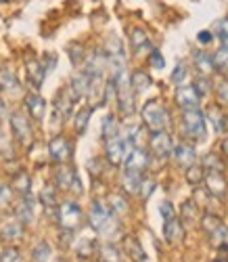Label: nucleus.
Here are the masks:
<instances>
[{
  "mask_svg": "<svg viewBox=\"0 0 228 262\" xmlns=\"http://www.w3.org/2000/svg\"><path fill=\"white\" fill-rule=\"evenodd\" d=\"M101 262H122V252L113 246V244H103L99 248Z\"/></svg>",
  "mask_w": 228,
  "mask_h": 262,
  "instance_id": "72a5a7b5",
  "label": "nucleus"
},
{
  "mask_svg": "<svg viewBox=\"0 0 228 262\" xmlns=\"http://www.w3.org/2000/svg\"><path fill=\"white\" fill-rule=\"evenodd\" d=\"M51 254H53V250H51V246H49L47 242H40V244H36V248H34V252H32L34 262H49Z\"/></svg>",
  "mask_w": 228,
  "mask_h": 262,
  "instance_id": "e433bc0d",
  "label": "nucleus"
},
{
  "mask_svg": "<svg viewBox=\"0 0 228 262\" xmlns=\"http://www.w3.org/2000/svg\"><path fill=\"white\" fill-rule=\"evenodd\" d=\"M197 40L201 42V45H210V42H214V32H208V30H203V32H199Z\"/></svg>",
  "mask_w": 228,
  "mask_h": 262,
  "instance_id": "13d9d810",
  "label": "nucleus"
},
{
  "mask_svg": "<svg viewBox=\"0 0 228 262\" xmlns=\"http://www.w3.org/2000/svg\"><path fill=\"white\" fill-rule=\"evenodd\" d=\"M172 158L180 168H189L197 162V151L191 143H178L176 147H172Z\"/></svg>",
  "mask_w": 228,
  "mask_h": 262,
  "instance_id": "4468645a",
  "label": "nucleus"
},
{
  "mask_svg": "<svg viewBox=\"0 0 228 262\" xmlns=\"http://www.w3.org/2000/svg\"><path fill=\"white\" fill-rule=\"evenodd\" d=\"M187 65L185 63H178L176 68H174V72H172V82H176V84H182L185 82V78H187Z\"/></svg>",
  "mask_w": 228,
  "mask_h": 262,
  "instance_id": "8fccbe9b",
  "label": "nucleus"
},
{
  "mask_svg": "<svg viewBox=\"0 0 228 262\" xmlns=\"http://www.w3.org/2000/svg\"><path fill=\"white\" fill-rule=\"evenodd\" d=\"M70 89H72V93L76 95V99L80 101L82 97L88 95V89H90V76H88L86 72H78V74L72 78V82H70Z\"/></svg>",
  "mask_w": 228,
  "mask_h": 262,
  "instance_id": "b1692460",
  "label": "nucleus"
},
{
  "mask_svg": "<svg viewBox=\"0 0 228 262\" xmlns=\"http://www.w3.org/2000/svg\"><path fill=\"white\" fill-rule=\"evenodd\" d=\"M99 164H101V160H90L88 162V170H90V174H93V177H101V174H103V170L99 168Z\"/></svg>",
  "mask_w": 228,
  "mask_h": 262,
  "instance_id": "4d7b16f0",
  "label": "nucleus"
},
{
  "mask_svg": "<svg viewBox=\"0 0 228 262\" xmlns=\"http://www.w3.org/2000/svg\"><path fill=\"white\" fill-rule=\"evenodd\" d=\"M212 262H228V244L218 246V256Z\"/></svg>",
  "mask_w": 228,
  "mask_h": 262,
  "instance_id": "6e6d98bb",
  "label": "nucleus"
},
{
  "mask_svg": "<svg viewBox=\"0 0 228 262\" xmlns=\"http://www.w3.org/2000/svg\"><path fill=\"white\" fill-rule=\"evenodd\" d=\"M124 252L134 260V262H145L147 260V254L143 250V246L139 244V239L136 237H124Z\"/></svg>",
  "mask_w": 228,
  "mask_h": 262,
  "instance_id": "393cba45",
  "label": "nucleus"
},
{
  "mask_svg": "<svg viewBox=\"0 0 228 262\" xmlns=\"http://www.w3.org/2000/svg\"><path fill=\"white\" fill-rule=\"evenodd\" d=\"M143 183V172H134V170H124L122 174V189L128 195H139Z\"/></svg>",
  "mask_w": 228,
  "mask_h": 262,
  "instance_id": "5701e85b",
  "label": "nucleus"
},
{
  "mask_svg": "<svg viewBox=\"0 0 228 262\" xmlns=\"http://www.w3.org/2000/svg\"><path fill=\"white\" fill-rule=\"evenodd\" d=\"M76 95L72 93V89L67 86V89H63V91H59L57 93V99H55V112L61 116V118H72V114H74V105H76Z\"/></svg>",
  "mask_w": 228,
  "mask_h": 262,
  "instance_id": "9b49d317",
  "label": "nucleus"
},
{
  "mask_svg": "<svg viewBox=\"0 0 228 262\" xmlns=\"http://www.w3.org/2000/svg\"><path fill=\"white\" fill-rule=\"evenodd\" d=\"M216 97H218V103L222 107H228V80H222L216 86Z\"/></svg>",
  "mask_w": 228,
  "mask_h": 262,
  "instance_id": "de8ad7c7",
  "label": "nucleus"
},
{
  "mask_svg": "<svg viewBox=\"0 0 228 262\" xmlns=\"http://www.w3.org/2000/svg\"><path fill=\"white\" fill-rule=\"evenodd\" d=\"M149 63H151L153 70H164V68H166V59H164V55L159 53L157 49H151V53H149Z\"/></svg>",
  "mask_w": 228,
  "mask_h": 262,
  "instance_id": "49530a36",
  "label": "nucleus"
},
{
  "mask_svg": "<svg viewBox=\"0 0 228 262\" xmlns=\"http://www.w3.org/2000/svg\"><path fill=\"white\" fill-rule=\"evenodd\" d=\"M105 143H107V145H105V158H107V162H109L111 166H122L124 160H126V156H128V151L132 149V147L128 145V141L118 135L116 139H109V141H105Z\"/></svg>",
  "mask_w": 228,
  "mask_h": 262,
  "instance_id": "0eeeda50",
  "label": "nucleus"
},
{
  "mask_svg": "<svg viewBox=\"0 0 228 262\" xmlns=\"http://www.w3.org/2000/svg\"><path fill=\"white\" fill-rule=\"evenodd\" d=\"M26 107H28V114L32 120L36 122H42L44 120V114H47V101H44L42 95L38 93H32L26 97Z\"/></svg>",
  "mask_w": 228,
  "mask_h": 262,
  "instance_id": "6ab92c4d",
  "label": "nucleus"
},
{
  "mask_svg": "<svg viewBox=\"0 0 228 262\" xmlns=\"http://www.w3.org/2000/svg\"><path fill=\"white\" fill-rule=\"evenodd\" d=\"M180 221H182V225H195L199 221V212H197V202L195 200H187L180 206Z\"/></svg>",
  "mask_w": 228,
  "mask_h": 262,
  "instance_id": "a878e982",
  "label": "nucleus"
},
{
  "mask_svg": "<svg viewBox=\"0 0 228 262\" xmlns=\"http://www.w3.org/2000/svg\"><path fill=\"white\" fill-rule=\"evenodd\" d=\"M199 95L195 91L193 84H180L176 89V103L178 107L182 109H193V107H199Z\"/></svg>",
  "mask_w": 228,
  "mask_h": 262,
  "instance_id": "2eb2a0df",
  "label": "nucleus"
},
{
  "mask_svg": "<svg viewBox=\"0 0 228 262\" xmlns=\"http://www.w3.org/2000/svg\"><path fill=\"white\" fill-rule=\"evenodd\" d=\"M88 225L93 227V231H97V233H101V235H107V233L118 231L116 216L111 214V210H109L107 204H103V202H95V204H93V208H90V214H88Z\"/></svg>",
  "mask_w": 228,
  "mask_h": 262,
  "instance_id": "f03ea898",
  "label": "nucleus"
},
{
  "mask_svg": "<svg viewBox=\"0 0 228 262\" xmlns=\"http://www.w3.org/2000/svg\"><path fill=\"white\" fill-rule=\"evenodd\" d=\"M141 135H143V128L141 126H128L126 128V141L130 147H141Z\"/></svg>",
  "mask_w": 228,
  "mask_h": 262,
  "instance_id": "a19ab883",
  "label": "nucleus"
},
{
  "mask_svg": "<svg viewBox=\"0 0 228 262\" xmlns=\"http://www.w3.org/2000/svg\"><path fill=\"white\" fill-rule=\"evenodd\" d=\"M95 248H97L95 239H93V237H84L82 242L78 244L76 252H78V256H80V258H88V256H93V254H95Z\"/></svg>",
  "mask_w": 228,
  "mask_h": 262,
  "instance_id": "4c0bfd02",
  "label": "nucleus"
},
{
  "mask_svg": "<svg viewBox=\"0 0 228 262\" xmlns=\"http://www.w3.org/2000/svg\"><path fill=\"white\" fill-rule=\"evenodd\" d=\"M40 202L47 208H55L57 206V191H55V187H44L42 193H40Z\"/></svg>",
  "mask_w": 228,
  "mask_h": 262,
  "instance_id": "79ce46f5",
  "label": "nucleus"
},
{
  "mask_svg": "<svg viewBox=\"0 0 228 262\" xmlns=\"http://www.w3.org/2000/svg\"><path fill=\"white\" fill-rule=\"evenodd\" d=\"M42 65H44V70H47V72H51L57 65V55L55 53H47V55H44V59H42Z\"/></svg>",
  "mask_w": 228,
  "mask_h": 262,
  "instance_id": "5fc2aeb1",
  "label": "nucleus"
},
{
  "mask_svg": "<svg viewBox=\"0 0 228 262\" xmlns=\"http://www.w3.org/2000/svg\"><path fill=\"white\" fill-rule=\"evenodd\" d=\"M153 191H155V181H153V179H145V177H143V183H141V191H139V195H141L143 200H149Z\"/></svg>",
  "mask_w": 228,
  "mask_h": 262,
  "instance_id": "09e8293b",
  "label": "nucleus"
},
{
  "mask_svg": "<svg viewBox=\"0 0 228 262\" xmlns=\"http://www.w3.org/2000/svg\"><path fill=\"white\" fill-rule=\"evenodd\" d=\"M49 158L55 162V164H65L72 160V143L67 141L65 137L57 135L49 141Z\"/></svg>",
  "mask_w": 228,
  "mask_h": 262,
  "instance_id": "6e6552de",
  "label": "nucleus"
},
{
  "mask_svg": "<svg viewBox=\"0 0 228 262\" xmlns=\"http://www.w3.org/2000/svg\"><path fill=\"white\" fill-rule=\"evenodd\" d=\"M210 237V244L212 246H222V244H228V227H218L212 235H208Z\"/></svg>",
  "mask_w": 228,
  "mask_h": 262,
  "instance_id": "37998d69",
  "label": "nucleus"
},
{
  "mask_svg": "<svg viewBox=\"0 0 228 262\" xmlns=\"http://www.w3.org/2000/svg\"><path fill=\"white\" fill-rule=\"evenodd\" d=\"M11 200V189L7 185H0V204H7Z\"/></svg>",
  "mask_w": 228,
  "mask_h": 262,
  "instance_id": "052dcab7",
  "label": "nucleus"
},
{
  "mask_svg": "<svg viewBox=\"0 0 228 262\" xmlns=\"http://www.w3.org/2000/svg\"><path fill=\"white\" fill-rule=\"evenodd\" d=\"M57 216H59V225H61L63 229L76 231V229L82 225V208H80V204H76V202H70V200L63 202V204L59 206Z\"/></svg>",
  "mask_w": 228,
  "mask_h": 262,
  "instance_id": "39448f33",
  "label": "nucleus"
},
{
  "mask_svg": "<svg viewBox=\"0 0 228 262\" xmlns=\"http://www.w3.org/2000/svg\"><path fill=\"white\" fill-rule=\"evenodd\" d=\"M193 61L197 65V70L201 72V76H208L216 70V65H214V59L210 57V53H203V51H195L193 55Z\"/></svg>",
  "mask_w": 228,
  "mask_h": 262,
  "instance_id": "bb28decb",
  "label": "nucleus"
},
{
  "mask_svg": "<svg viewBox=\"0 0 228 262\" xmlns=\"http://www.w3.org/2000/svg\"><path fill=\"white\" fill-rule=\"evenodd\" d=\"M67 55H70V59H72V63H74V65H80V63L86 59L84 47L80 45V42H72V45L67 47Z\"/></svg>",
  "mask_w": 228,
  "mask_h": 262,
  "instance_id": "58836bf2",
  "label": "nucleus"
},
{
  "mask_svg": "<svg viewBox=\"0 0 228 262\" xmlns=\"http://www.w3.org/2000/svg\"><path fill=\"white\" fill-rule=\"evenodd\" d=\"M111 80V78H109ZM113 84H116V103H118V109L122 116H132L134 109H136V101H134V89L130 84V78L126 72H122L120 76L113 78Z\"/></svg>",
  "mask_w": 228,
  "mask_h": 262,
  "instance_id": "f257e3e1",
  "label": "nucleus"
},
{
  "mask_svg": "<svg viewBox=\"0 0 228 262\" xmlns=\"http://www.w3.org/2000/svg\"><path fill=\"white\" fill-rule=\"evenodd\" d=\"M203 166L210 168V172H224V164L216 154H208L203 158Z\"/></svg>",
  "mask_w": 228,
  "mask_h": 262,
  "instance_id": "c03bdc74",
  "label": "nucleus"
},
{
  "mask_svg": "<svg viewBox=\"0 0 228 262\" xmlns=\"http://www.w3.org/2000/svg\"><path fill=\"white\" fill-rule=\"evenodd\" d=\"M222 156H224V158L228 160V137H226V139L222 141Z\"/></svg>",
  "mask_w": 228,
  "mask_h": 262,
  "instance_id": "680f3d73",
  "label": "nucleus"
},
{
  "mask_svg": "<svg viewBox=\"0 0 228 262\" xmlns=\"http://www.w3.org/2000/svg\"><path fill=\"white\" fill-rule=\"evenodd\" d=\"M199 223H201V229H203L205 233H208V235H212V233H214L218 227H222V225H224V223L220 221V216L210 214V212H208V214H203Z\"/></svg>",
  "mask_w": 228,
  "mask_h": 262,
  "instance_id": "f704fd0d",
  "label": "nucleus"
},
{
  "mask_svg": "<svg viewBox=\"0 0 228 262\" xmlns=\"http://www.w3.org/2000/svg\"><path fill=\"white\" fill-rule=\"evenodd\" d=\"M17 258H19V252L15 248H5L0 252V262H17Z\"/></svg>",
  "mask_w": 228,
  "mask_h": 262,
  "instance_id": "3c124183",
  "label": "nucleus"
},
{
  "mask_svg": "<svg viewBox=\"0 0 228 262\" xmlns=\"http://www.w3.org/2000/svg\"><path fill=\"white\" fill-rule=\"evenodd\" d=\"M182 126H185V135L189 139L201 141L205 137V118L199 112V107L185 109V114H182Z\"/></svg>",
  "mask_w": 228,
  "mask_h": 262,
  "instance_id": "20e7f679",
  "label": "nucleus"
},
{
  "mask_svg": "<svg viewBox=\"0 0 228 262\" xmlns=\"http://www.w3.org/2000/svg\"><path fill=\"white\" fill-rule=\"evenodd\" d=\"M95 107H82L80 112L76 114L74 118V128H76V135H84L86 128H88V122H90V116H93Z\"/></svg>",
  "mask_w": 228,
  "mask_h": 262,
  "instance_id": "c756f323",
  "label": "nucleus"
},
{
  "mask_svg": "<svg viewBox=\"0 0 228 262\" xmlns=\"http://www.w3.org/2000/svg\"><path fill=\"white\" fill-rule=\"evenodd\" d=\"M205 189H208L210 195H214V198L222 200L226 198V193H228V185H226V179H224V172H210V174H205Z\"/></svg>",
  "mask_w": 228,
  "mask_h": 262,
  "instance_id": "ddd939ff",
  "label": "nucleus"
},
{
  "mask_svg": "<svg viewBox=\"0 0 228 262\" xmlns=\"http://www.w3.org/2000/svg\"><path fill=\"white\" fill-rule=\"evenodd\" d=\"M164 237L168 244H178L182 242V237H185V225H182L180 218L172 216L164 223Z\"/></svg>",
  "mask_w": 228,
  "mask_h": 262,
  "instance_id": "aec40b11",
  "label": "nucleus"
},
{
  "mask_svg": "<svg viewBox=\"0 0 228 262\" xmlns=\"http://www.w3.org/2000/svg\"><path fill=\"white\" fill-rule=\"evenodd\" d=\"M159 214L164 216V221H168V218L176 216V214H174V206H172L170 202H164V204H159Z\"/></svg>",
  "mask_w": 228,
  "mask_h": 262,
  "instance_id": "864d4df0",
  "label": "nucleus"
},
{
  "mask_svg": "<svg viewBox=\"0 0 228 262\" xmlns=\"http://www.w3.org/2000/svg\"><path fill=\"white\" fill-rule=\"evenodd\" d=\"M11 130H13V137L24 147L32 145V124H30V120L24 112H13L11 114Z\"/></svg>",
  "mask_w": 228,
  "mask_h": 262,
  "instance_id": "423d86ee",
  "label": "nucleus"
},
{
  "mask_svg": "<svg viewBox=\"0 0 228 262\" xmlns=\"http://www.w3.org/2000/svg\"><path fill=\"white\" fill-rule=\"evenodd\" d=\"M26 74H28V82L32 84V89L38 91L49 72L44 70V65H42L40 59H34V57H32V59L26 61Z\"/></svg>",
  "mask_w": 228,
  "mask_h": 262,
  "instance_id": "dca6fc26",
  "label": "nucleus"
},
{
  "mask_svg": "<svg viewBox=\"0 0 228 262\" xmlns=\"http://www.w3.org/2000/svg\"><path fill=\"white\" fill-rule=\"evenodd\" d=\"M19 195H30L32 191V179L28 172H17L13 177V185H11Z\"/></svg>",
  "mask_w": 228,
  "mask_h": 262,
  "instance_id": "7c9ffc66",
  "label": "nucleus"
},
{
  "mask_svg": "<svg viewBox=\"0 0 228 262\" xmlns=\"http://www.w3.org/2000/svg\"><path fill=\"white\" fill-rule=\"evenodd\" d=\"M107 208L111 210L113 216H122V214L128 212V200L124 198V195H120V193H111V195H109V206H107Z\"/></svg>",
  "mask_w": 228,
  "mask_h": 262,
  "instance_id": "473e14b6",
  "label": "nucleus"
},
{
  "mask_svg": "<svg viewBox=\"0 0 228 262\" xmlns=\"http://www.w3.org/2000/svg\"><path fill=\"white\" fill-rule=\"evenodd\" d=\"M19 89V80L11 68L0 70V91H17Z\"/></svg>",
  "mask_w": 228,
  "mask_h": 262,
  "instance_id": "2f4dec72",
  "label": "nucleus"
},
{
  "mask_svg": "<svg viewBox=\"0 0 228 262\" xmlns=\"http://www.w3.org/2000/svg\"><path fill=\"white\" fill-rule=\"evenodd\" d=\"M210 118H214L212 122H214L216 130H218V133H220V130H222V120H224V118H222V116H220V114L216 112V109H212V112H210Z\"/></svg>",
  "mask_w": 228,
  "mask_h": 262,
  "instance_id": "bf43d9fd",
  "label": "nucleus"
},
{
  "mask_svg": "<svg viewBox=\"0 0 228 262\" xmlns=\"http://www.w3.org/2000/svg\"><path fill=\"white\" fill-rule=\"evenodd\" d=\"M149 147L153 151V156H157L159 160H164L168 156H172V139L166 130H159V133H151V139H149Z\"/></svg>",
  "mask_w": 228,
  "mask_h": 262,
  "instance_id": "9d476101",
  "label": "nucleus"
},
{
  "mask_svg": "<svg viewBox=\"0 0 228 262\" xmlns=\"http://www.w3.org/2000/svg\"><path fill=\"white\" fill-rule=\"evenodd\" d=\"M105 70H107V55H105V51H97V53H93L88 57L84 72L90 78H103Z\"/></svg>",
  "mask_w": 228,
  "mask_h": 262,
  "instance_id": "a211bd4d",
  "label": "nucleus"
},
{
  "mask_svg": "<svg viewBox=\"0 0 228 262\" xmlns=\"http://www.w3.org/2000/svg\"><path fill=\"white\" fill-rule=\"evenodd\" d=\"M195 91H197V95L199 97H208L210 93H212V89H214V86H212V80L208 78V76H199L197 80H195Z\"/></svg>",
  "mask_w": 228,
  "mask_h": 262,
  "instance_id": "ea45409f",
  "label": "nucleus"
},
{
  "mask_svg": "<svg viewBox=\"0 0 228 262\" xmlns=\"http://www.w3.org/2000/svg\"><path fill=\"white\" fill-rule=\"evenodd\" d=\"M24 237V225L19 221H7L3 227H0V239L5 244H15Z\"/></svg>",
  "mask_w": 228,
  "mask_h": 262,
  "instance_id": "412c9836",
  "label": "nucleus"
},
{
  "mask_svg": "<svg viewBox=\"0 0 228 262\" xmlns=\"http://www.w3.org/2000/svg\"><path fill=\"white\" fill-rule=\"evenodd\" d=\"M168 120H170L168 109L162 103H159V101L151 99V101H147L143 105V122H145V126L151 130V133L166 130L168 128Z\"/></svg>",
  "mask_w": 228,
  "mask_h": 262,
  "instance_id": "7ed1b4c3",
  "label": "nucleus"
},
{
  "mask_svg": "<svg viewBox=\"0 0 228 262\" xmlns=\"http://www.w3.org/2000/svg\"><path fill=\"white\" fill-rule=\"evenodd\" d=\"M222 42H224L222 47H226V49H228V36H224V38H222Z\"/></svg>",
  "mask_w": 228,
  "mask_h": 262,
  "instance_id": "e2e57ef3",
  "label": "nucleus"
},
{
  "mask_svg": "<svg viewBox=\"0 0 228 262\" xmlns=\"http://www.w3.org/2000/svg\"><path fill=\"white\" fill-rule=\"evenodd\" d=\"M130 84H132L134 93H145L149 86L153 84V80H151V76H149L147 72L136 70V72H132V76H130Z\"/></svg>",
  "mask_w": 228,
  "mask_h": 262,
  "instance_id": "cd10ccee",
  "label": "nucleus"
},
{
  "mask_svg": "<svg viewBox=\"0 0 228 262\" xmlns=\"http://www.w3.org/2000/svg\"><path fill=\"white\" fill-rule=\"evenodd\" d=\"M214 36H218V38L228 36V19H220V21H218L216 30H214Z\"/></svg>",
  "mask_w": 228,
  "mask_h": 262,
  "instance_id": "603ef678",
  "label": "nucleus"
},
{
  "mask_svg": "<svg viewBox=\"0 0 228 262\" xmlns=\"http://www.w3.org/2000/svg\"><path fill=\"white\" fill-rule=\"evenodd\" d=\"M101 133H103V139H105V141L116 139V137L120 135V124H118V120H116V116H113V114H109V116L103 118V122H101Z\"/></svg>",
  "mask_w": 228,
  "mask_h": 262,
  "instance_id": "c85d7f7f",
  "label": "nucleus"
},
{
  "mask_svg": "<svg viewBox=\"0 0 228 262\" xmlns=\"http://www.w3.org/2000/svg\"><path fill=\"white\" fill-rule=\"evenodd\" d=\"M214 65H216V70H224L226 72V65H228V49L226 47H220L216 53H214Z\"/></svg>",
  "mask_w": 228,
  "mask_h": 262,
  "instance_id": "a18cd8bd",
  "label": "nucleus"
},
{
  "mask_svg": "<svg viewBox=\"0 0 228 262\" xmlns=\"http://www.w3.org/2000/svg\"><path fill=\"white\" fill-rule=\"evenodd\" d=\"M226 70H228V65H226Z\"/></svg>",
  "mask_w": 228,
  "mask_h": 262,
  "instance_id": "69168bd1",
  "label": "nucleus"
},
{
  "mask_svg": "<svg viewBox=\"0 0 228 262\" xmlns=\"http://www.w3.org/2000/svg\"><path fill=\"white\" fill-rule=\"evenodd\" d=\"M15 214H17V221L21 225H32L34 218H36V204L30 195H24V200H21L17 206H15Z\"/></svg>",
  "mask_w": 228,
  "mask_h": 262,
  "instance_id": "f3484780",
  "label": "nucleus"
},
{
  "mask_svg": "<svg viewBox=\"0 0 228 262\" xmlns=\"http://www.w3.org/2000/svg\"><path fill=\"white\" fill-rule=\"evenodd\" d=\"M130 45H132V51L134 53H139V55H143V53H151V40H149V36H147V32L145 30H141V28H134L132 32H130Z\"/></svg>",
  "mask_w": 228,
  "mask_h": 262,
  "instance_id": "4be33fe9",
  "label": "nucleus"
},
{
  "mask_svg": "<svg viewBox=\"0 0 228 262\" xmlns=\"http://www.w3.org/2000/svg\"><path fill=\"white\" fill-rule=\"evenodd\" d=\"M55 262H70V260H67V258H57Z\"/></svg>",
  "mask_w": 228,
  "mask_h": 262,
  "instance_id": "0e129e2a",
  "label": "nucleus"
},
{
  "mask_svg": "<svg viewBox=\"0 0 228 262\" xmlns=\"http://www.w3.org/2000/svg\"><path fill=\"white\" fill-rule=\"evenodd\" d=\"M149 162H151V158H149V154H147L143 147H132V149L128 151L126 160H124V166H126V170L145 172L147 166H149Z\"/></svg>",
  "mask_w": 228,
  "mask_h": 262,
  "instance_id": "f8f14e48",
  "label": "nucleus"
},
{
  "mask_svg": "<svg viewBox=\"0 0 228 262\" xmlns=\"http://www.w3.org/2000/svg\"><path fill=\"white\" fill-rule=\"evenodd\" d=\"M203 179H205V168H201V166H197V164H193V166L187 168V183H189V185L199 187V185L203 183Z\"/></svg>",
  "mask_w": 228,
  "mask_h": 262,
  "instance_id": "c9c22d12",
  "label": "nucleus"
},
{
  "mask_svg": "<svg viewBox=\"0 0 228 262\" xmlns=\"http://www.w3.org/2000/svg\"><path fill=\"white\" fill-rule=\"evenodd\" d=\"M55 183H57V187L59 189H65V191H74L76 195H80L82 193V181H80V177L76 174V170L74 168H59L57 170V174H55Z\"/></svg>",
  "mask_w": 228,
  "mask_h": 262,
  "instance_id": "1a4fd4ad",
  "label": "nucleus"
}]
</instances>
